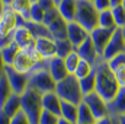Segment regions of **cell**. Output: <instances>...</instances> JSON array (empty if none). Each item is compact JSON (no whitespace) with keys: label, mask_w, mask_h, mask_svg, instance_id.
<instances>
[{"label":"cell","mask_w":125,"mask_h":124,"mask_svg":"<svg viewBox=\"0 0 125 124\" xmlns=\"http://www.w3.org/2000/svg\"><path fill=\"white\" fill-rule=\"evenodd\" d=\"M94 72H96V92L106 102H111L121 89L115 77V72L109 67L108 62H105L102 57L96 63Z\"/></svg>","instance_id":"cell-1"},{"label":"cell","mask_w":125,"mask_h":124,"mask_svg":"<svg viewBox=\"0 0 125 124\" xmlns=\"http://www.w3.org/2000/svg\"><path fill=\"white\" fill-rule=\"evenodd\" d=\"M55 88H57V82L52 79L51 73L48 72V60H44L29 74L28 89H33L41 95H45L48 92H55Z\"/></svg>","instance_id":"cell-2"},{"label":"cell","mask_w":125,"mask_h":124,"mask_svg":"<svg viewBox=\"0 0 125 124\" xmlns=\"http://www.w3.org/2000/svg\"><path fill=\"white\" fill-rule=\"evenodd\" d=\"M74 22L82 25L89 34L99 26V10L92 0H77V15Z\"/></svg>","instance_id":"cell-3"},{"label":"cell","mask_w":125,"mask_h":124,"mask_svg":"<svg viewBox=\"0 0 125 124\" xmlns=\"http://www.w3.org/2000/svg\"><path fill=\"white\" fill-rule=\"evenodd\" d=\"M55 92L62 101L71 102L74 105H80L83 102V98H84L82 88H80V82L74 74H68L64 80L58 82Z\"/></svg>","instance_id":"cell-4"},{"label":"cell","mask_w":125,"mask_h":124,"mask_svg":"<svg viewBox=\"0 0 125 124\" xmlns=\"http://www.w3.org/2000/svg\"><path fill=\"white\" fill-rule=\"evenodd\" d=\"M22 111L28 115L32 124H39L41 114L44 111L42 105V95L33 89H26V92L21 96Z\"/></svg>","instance_id":"cell-5"},{"label":"cell","mask_w":125,"mask_h":124,"mask_svg":"<svg viewBox=\"0 0 125 124\" xmlns=\"http://www.w3.org/2000/svg\"><path fill=\"white\" fill-rule=\"evenodd\" d=\"M41 62H44V59L38 54L35 47L33 48H25V50H21L18 53L15 63H13V67L21 73L31 74Z\"/></svg>","instance_id":"cell-6"},{"label":"cell","mask_w":125,"mask_h":124,"mask_svg":"<svg viewBox=\"0 0 125 124\" xmlns=\"http://www.w3.org/2000/svg\"><path fill=\"white\" fill-rule=\"evenodd\" d=\"M1 70L6 73L7 79H9V83L12 86V91L16 95H23L28 89V85H29V74H25V73H21L18 72L13 66H7V64H3L1 66Z\"/></svg>","instance_id":"cell-7"},{"label":"cell","mask_w":125,"mask_h":124,"mask_svg":"<svg viewBox=\"0 0 125 124\" xmlns=\"http://www.w3.org/2000/svg\"><path fill=\"white\" fill-rule=\"evenodd\" d=\"M18 28V13L13 10L12 6L1 4L0 12V37L10 35Z\"/></svg>","instance_id":"cell-8"},{"label":"cell","mask_w":125,"mask_h":124,"mask_svg":"<svg viewBox=\"0 0 125 124\" xmlns=\"http://www.w3.org/2000/svg\"><path fill=\"white\" fill-rule=\"evenodd\" d=\"M125 53V39H124V34H122V29H116L112 39L109 41V44L106 45L105 51H103V56L102 59L105 62H111L112 59H115L116 56Z\"/></svg>","instance_id":"cell-9"},{"label":"cell","mask_w":125,"mask_h":124,"mask_svg":"<svg viewBox=\"0 0 125 124\" xmlns=\"http://www.w3.org/2000/svg\"><path fill=\"white\" fill-rule=\"evenodd\" d=\"M83 102L87 104V107L90 108V111L93 112L96 121L100 118H105L109 115V110H108V102L99 95L97 92H93L90 95H86L83 98Z\"/></svg>","instance_id":"cell-10"},{"label":"cell","mask_w":125,"mask_h":124,"mask_svg":"<svg viewBox=\"0 0 125 124\" xmlns=\"http://www.w3.org/2000/svg\"><path fill=\"white\" fill-rule=\"evenodd\" d=\"M116 29H118V28H116ZM116 29H106V28L97 26L94 31L90 32V38H92V41H93L94 47H96V50H97V53H99L100 57L103 56V51H105L106 45H108L109 41L112 39V37H114V34H115Z\"/></svg>","instance_id":"cell-11"},{"label":"cell","mask_w":125,"mask_h":124,"mask_svg":"<svg viewBox=\"0 0 125 124\" xmlns=\"http://www.w3.org/2000/svg\"><path fill=\"white\" fill-rule=\"evenodd\" d=\"M76 51L79 53V56L82 57V60L89 62L92 66H96V63L99 62V59H100V56H99V53H97V50H96V47H94L90 35L87 37V39H86L80 47L76 48Z\"/></svg>","instance_id":"cell-12"},{"label":"cell","mask_w":125,"mask_h":124,"mask_svg":"<svg viewBox=\"0 0 125 124\" xmlns=\"http://www.w3.org/2000/svg\"><path fill=\"white\" fill-rule=\"evenodd\" d=\"M35 50L44 60H51L57 56V47L52 38H38L35 42Z\"/></svg>","instance_id":"cell-13"},{"label":"cell","mask_w":125,"mask_h":124,"mask_svg":"<svg viewBox=\"0 0 125 124\" xmlns=\"http://www.w3.org/2000/svg\"><path fill=\"white\" fill-rule=\"evenodd\" d=\"M13 41L19 45L21 50H25V48H33L35 47V42H36V38L31 34V31L25 26H18L15 31H13Z\"/></svg>","instance_id":"cell-14"},{"label":"cell","mask_w":125,"mask_h":124,"mask_svg":"<svg viewBox=\"0 0 125 124\" xmlns=\"http://www.w3.org/2000/svg\"><path fill=\"white\" fill-rule=\"evenodd\" d=\"M48 72L51 73L52 79H54L57 83L61 82V80H64V79L70 74L68 70H67V67H65L64 59L58 57V56H55L54 59L48 60Z\"/></svg>","instance_id":"cell-15"},{"label":"cell","mask_w":125,"mask_h":124,"mask_svg":"<svg viewBox=\"0 0 125 124\" xmlns=\"http://www.w3.org/2000/svg\"><path fill=\"white\" fill-rule=\"evenodd\" d=\"M18 26H25V28H28L36 39H38V38H52L50 29H48L44 24H36V22H32V21H26V19H23V18L19 16V15H18Z\"/></svg>","instance_id":"cell-16"},{"label":"cell","mask_w":125,"mask_h":124,"mask_svg":"<svg viewBox=\"0 0 125 124\" xmlns=\"http://www.w3.org/2000/svg\"><path fill=\"white\" fill-rule=\"evenodd\" d=\"M89 35L90 34L77 22H68V41L74 45V48L80 47L87 39Z\"/></svg>","instance_id":"cell-17"},{"label":"cell","mask_w":125,"mask_h":124,"mask_svg":"<svg viewBox=\"0 0 125 124\" xmlns=\"http://www.w3.org/2000/svg\"><path fill=\"white\" fill-rule=\"evenodd\" d=\"M61 98L57 95V92H48L42 95V105L45 111L52 112L54 115L61 118Z\"/></svg>","instance_id":"cell-18"},{"label":"cell","mask_w":125,"mask_h":124,"mask_svg":"<svg viewBox=\"0 0 125 124\" xmlns=\"http://www.w3.org/2000/svg\"><path fill=\"white\" fill-rule=\"evenodd\" d=\"M108 110H109V115L112 117L125 115V88H121L116 96L111 102H108Z\"/></svg>","instance_id":"cell-19"},{"label":"cell","mask_w":125,"mask_h":124,"mask_svg":"<svg viewBox=\"0 0 125 124\" xmlns=\"http://www.w3.org/2000/svg\"><path fill=\"white\" fill-rule=\"evenodd\" d=\"M48 29L52 35L54 41H60V39H68V22L64 21V18H58L54 24H51L48 26Z\"/></svg>","instance_id":"cell-20"},{"label":"cell","mask_w":125,"mask_h":124,"mask_svg":"<svg viewBox=\"0 0 125 124\" xmlns=\"http://www.w3.org/2000/svg\"><path fill=\"white\" fill-rule=\"evenodd\" d=\"M61 18L67 22H74L76 15H77V0H62L57 6Z\"/></svg>","instance_id":"cell-21"},{"label":"cell","mask_w":125,"mask_h":124,"mask_svg":"<svg viewBox=\"0 0 125 124\" xmlns=\"http://www.w3.org/2000/svg\"><path fill=\"white\" fill-rule=\"evenodd\" d=\"M19 111H22V102H21V95L12 93V96L0 107V112H4L10 118L15 117Z\"/></svg>","instance_id":"cell-22"},{"label":"cell","mask_w":125,"mask_h":124,"mask_svg":"<svg viewBox=\"0 0 125 124\" xmlns=\"http://www.w3.org/2000/svg\"><path fill=\"white\" fill-rule=\"evenodd\" d=\"M61 118H64V120H67V121H70L73 124H77V121H79V105H74L71 102L62 101L61 102Z\"/></svg>","instance_id":"cell-23"},{"label":"cell","mask_w":125,"mask_h":124,"mask_svg":"<svg viewBox=\"0 0 125 124\" xmlns=\"http://www.w3.org/2000/svg\"><path fill=\"white\" fill-rule=\"evenodd\" d=\"M19 51H21V48H19V45H18L15 41L10 42L9 45L0 48V54H1V62H3V64L13 66L15 59H16V56H18Z\"/></svg>","instance_id":"cell-24"},{"label":"cell","mask_w":125,"mask_h":124,"mask_svg":"<svg viewBox=\"0 0 125 124\" xmlns=\"http://www.w3.org/2000/svg\"><path fill=\"white\" fill-rule=\"evenodd\" d=\"M32 0H13L12 1V7H13V10L19 15V16H22L23 19H26V21H31V7H32Z\"/></svg>","instance_id":"cell-25"},{"label":"cell","mask_w":125,"mask_h":124,"mask_svg":"<svg viewBox=\"0 0 125 124\" xmlns=\"http://www.w3.org/2000/svg\"><path fill=\"white\" fill-rule=\"evenodd\" d=\"M12 86H10V83H9V79H7V76H6V73L1 70L0 72V107L12 96Z\"/></svg>","instance_id":"cell-26"},{"label":"cell","mask_w":125,"mask_h":124,"mask_svg":"<svg viewBox=\"0 0 125 124\" xmlns=\"http://www.w3.org/2000/svg\"><path fill=\"white\" fill-rule=\"evenodd\" d=\"M99 26L100 28H106V29H116V24H115V18H114L112 9L99 12Z\"/></svg>","instance_id":"cell-27"},{"label":"cell","mask_w":125,"mask_h":124,"mask_svg":"<svg viewBox=\"0 0 125 124\" xmlns=\"http://www.w3.org/2000/svg\"><path fill=\"white\" fill-rule=\"evenodd\" d=\"M80 82V88H82V92H83V96L86 95H90V93L96 92V72H92L87 77L79 80Z\"/></svg>","instance_id":"cell-28"},{"label":"cell","mask_w":125,"mask_h":124,"mask_svg":"<svg viewBox=\"0 0 125 124\" xmlns=\"http://www.w3.org/2000/svg\"><path fill=\"white\" fill-rule=\"evenodd\" d=\"M94 124L96 123V118H94L93 112L90 111V108L87 107L86 102H82L79 105V121L77 124Z\"/></svg>","instance_id":"cell-29"},{"label":"cell","mask_w":125,"mask_h":124,"mask_svg":"<svg viewBox=\"0 0 125 124\" xmlns=\"http://www.w3.org/2000/svg\"><path fill=\"white\" fill-rule=\"evenodd\" d=\"M55 47H57V56L65 59L67 56H70L73 51H76L74 45L68 41V39H60V41H55Z\"/></svg>","instance_id":"cell-30"},{"label":"cell","mask_w":125,"mask_h":124,"mask_svg":"<svg viewBox=\"0 0 125 124\" xmlns=\"http://www.w3.org/2000/svg\"><path fill=\"white\" fill-rule=\"evenodd\" d=\"M93 70H94V66H92L90 63L86 62V60H82V62L79 63V66H77L76 72H74V76H76L79 80H82V79L87 77Z\"/></svg>","instance_id":"cell-31"},{"label":"cell","mask_w":125,"mask_h":124,"mask_svg":"<svg viewBox=\"0 0 125 124\" xmlns=\"http://www.w3.org/2000/svg\"><path fill=\"white\" fill-rule=\"evenodd\" d=\"M64 62H65V67H67L68 73H70V74H74V72H76L79 63L82 62V57L79 56L77 51H73L70 56H67V57L64 59Z\"/></svg>","instance_id":"cell-32"},{"label":"cell","mask_w":125,"mask_h":124,"mask_svg":"<svg viewBox=\"0 0 125 124\" xmlns=\"http://www.w3.org/2000/svg\"><path fill=\"white\" fill-rule=\"evenodd\" d=\"M112 13H114V18H115V24H116V28L122 29L125 28V9L124 6H116V7H112Z\"/></svg>","instance_id":"cell-33"},{"label":"cell","mask_w":125,"mask_h":124,"mask_svg":"<svg viewBox=\"0 0 125 124\" xmlns=\"http://www.w3.org/2000/svg\"><path fill=\"white\" fill-rule=\"evenodd\" d=\"M44 18H45L44 9L38 3H33L31 7V21L36 22V24H44Z\"/></svg>","instance_id":"cell-34"},{"label":"cell","mask_w":125,"mask_h":124,"mask_svg":"<svg viewBox=\"0 0 125 124\" xmlns=\"http://www.w3.org/2000/svg\"><path fill=\"white\" fill-rule=\"evenodd\" d=\"M58 121H60V117H57L52 112L45 111V110L42 111L41 118H39V124H58Z\"/></svg>","instance_id":"cell-35"},{"label":"cell","mask_w":125,"mask_h":124,"mask_svg":"<svg viewBox=\"0 0 125 124\" xmlns=\"http://www.w3.org/2000/svg\"><path fill=\"white\" fill-rule=\"evenodd\" d=\"M61 15H60V12H58V9H52V10H50V12H45V18H44V25L48 28L51 24H54L58 18H60Z\"/></svg>","instance_id":"cell-36"},{"label":"cell","mask_w":125,"mask_h":124,"mask_svg":"<svg viewBox=\"0 0 125 124\" xmlns=\"http://www.w3.org/2000/svg\"><path fill=\"white\" fill-rule=\"evenodd\" d=\"M108 64H109V67H111L114 72H115V70H118L119 67L125 66V53L119 54V56H116L115 59H112L111 62H108Z\"/></svg>","instance_id":"cell-37"},{"label":"cell","mask_w":125,"mask_h":124,"mask_svg":"<svg viewBox=\"0 0 125 124\" xmlns=\"http://www.w3.org/2000/svg\"><path fill=\"white\" fill-rule=\"evenodd\" d=\"M10 124H32V123H31V120L28 118V115H26L23 111H19L15 117H12Z\"/></svg>","instance_id":"cell-38"},{"label":"cell","mask_w":125,"mask_h":124,"mask_svg":"<svg viewBox=\"0 0 125 124\" xmlns=\"http://www.w3.org/2000/svg\"><path fill=\"white\" fill-rule=\"evenodd\" d=\"M94 6L99 12H103V10H108V9H112V4H111V0H93Z\"/></svg>","instance_id":"cell-39"},{"label":"cell","mask_w":125,"mask_h":124,"mask_svg":"<svg viewBox=\"0 0 125 124\" xmlns=\"http://www.w3.org/2000/svg\"><path fill=\"white\" fill-rule=\"evenodd\" d=\"M38 4L44 9V12H50L52 9H57V4H55L54 0H39Z\"/></svg>","instance_id":"cell-40"},{"label":"cell","mask_w":125,"mask_h":124,"mask_svg":"<svg viewBox=\"0 0 125 124\" xmlns=\"http://www.w3.org/2000/svg\"><path fill=\"white\" fill-rule=\"evenodd\" d=\"M115 77L119 83L121 88H125V66L119 67L118 70H115Z\"/></svg>","instance_id":"cell-41"},{"label":"cell","mask_w":125,"mask_h":124,"mask_svg":"<svg viewBox=\"0 0 125 124\" xmlns=\"http://www.w3.org/2000/svg\"><path fill=\"white\" fill-rule=\"evenodd\" d=\"M94 124H115V117H112V115H108V117H105V118H100V120H97Z\"/></svg>","instance_id":"cell-42"},{"label":"cell","mask_w":125,"mask_h":124,"mask_svg":"<svg viewBox=\"0 0 125 124\" xmlns=\"http://www.w3.org/2000/svg\"><path fill=\"white\" fill-rule=\"evenodd\" d=\"M12 118L9 115H6L4 112H0V124H10Z\"/></svg>","instance_id":"cell-43"},{"label":"cell","mask_w":125,"mask_h":124,"mask_svg":"<svg viewBox=\"0 0 125 124\" xmlns=\"http://www.w3.org/2000/svg\"><path fill=\"white\" fill-rule=\"evenodd\" d=\"M124 3V0H111V4L112 7H116V6H121Z\"/></svg>","instance_id":"cell-44"},{"label":"cell","mask_w":125,"mask_h":124,"mask_svg":"<svg viewBox=\"0 0 125 124\" xmlns=\"http://www.w3.org/2000/svg\"><path fill=\"white\" fill-rule=\"evenodd\" d=\"M118 118V123L119 124H125V115H121V117H116Z\"/></svg>","instance_id":"cell-45"},{"label":"cell","mask_w":125,"mask_h":124,"mask_svg":"<svg viewBox=\"0 0 125 124\" xmlns=\"http://www.w3.org/2000/svg\"><path fill=\"white\" fill-rule=\"evenodd\" d=\"M12 1H13V0H1V4H7V6H10Z\"/></svg>","instance_id":"cell-46"},{"label":"cell","mask_w":125,"mask_h":124,"mask_svg":"<svg viewBox=\"0 0 125 124\" xmlns=\"http://www.w3.org/2000/svg\"><path fill=\"white\" fill-rule=\"evenodd\" d=\"M58 124H73V123H70V121H67V120H64V118H60Z\"/></svg>","instance_id":"cell-47"},{"label":"cell","mask_w":125,"mask_h":124,"mask_svg":"<svg viewBox=\"0 0 125 124\" xmlns=\"http://www.w3.org/2000/svg\"><path fill=\"white\" fill-rule=\"evenodd\" d=\"M54 1H55V4H57V6H58V4H60V3H61L62 0H54Z\"/></svg>","instance_id":"cell-48"},{"label":"cell","mask_w":125,"mask_h":124,"mask_svg":"<svg viewBox=\"0 0 125 124\" xmlns=\"http://www.w3.org/2000/svg\"><path fill=\"white\" fill-rule=\"evenodd\" d=\"M122 34H124V39H125V28H122Z\"/></svg>","instance_id":"cell-49"},{"label":"cell","mask_w":125,"mask_h":124,"mask_svg":"<svg viewBox=\"0 0 125 124\" xmlns=\"http://www.w3.org/2000/svg\"><path fill=\"white\" fill-rule=\"evenodd\" d=\"M115 124H119V123H118V118H116V117H115Z\"/></svg>","instance_id":"cell-50"},{"label":"cell","mask_w":125,"mask_h":124,"mask_svg":"<svg viewBox=\"0 0 125 124\" xmlns=\"http://www.w3.org/2000/svg\"><path fill=\"white\" fill-rule=\"evenodd\" d=\"M38 1H39V0H32V3H38Z\"/></svg>","instance_id":"cell-51"},{"label":"cell","mask_w":125,"mask_h":124,"mask_svg":"<svg viewBox=\"0 0 125 124\" xmlns=\"http://www.w3.org/2000/svg\"><path fill=\"white\" fill-rule=\"evenodd\" d=\"M122 6H124V9H125V0H124V3H122Z\"/></svg>","instance_id":"cell-52"},{"label":"cell","mask_w":125,"mask_h":124,"mask_svg":"<svg viewBox=\"0 0 125 124\" xmlns=\"http://www.w3.org/2000/svg\"><path fill=\"white\" fill-rule=\"evenodd\" d=\"M92 1H93V0H92Z\"/></svg>","instance_id":"cell-53"},{"label":"cell","mask_w":125,"mask_h":124,"mask_svg":"<svg viewBox=\"0 0 125 124\" xmlns=\"http://www.w3.org/2000/svg\"><path fill=\"white\" fill-rule=\"evenodd\" d=\"M79 124H80V123H79Z\"/></svg>","instance_id":"cell-54"}]
</instances>
